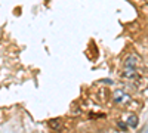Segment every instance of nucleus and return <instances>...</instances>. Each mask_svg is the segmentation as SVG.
<instances>
[{"instance_id":"nucleus-3","label":"nucleus","mask_w":148,"mask_h":133,"mask_svg":"<svg viewBox=\"0 0 148 133\" xmlns=\"http://www.w3.org/2000/svg\"><path fill=\"white\" fill-rule=\"evenodd\" d=\"M49 126H51V129H53V130H61V129H62V123H61V118L51 120V121H49Z\"/></svg>"},{"instance_id":"nucleus-5","label":"nucleus","mask_w":148,"mask_h":133,"mask_svg":"<svg viewBox=\"0 0 148 133\" xmlns=\"http://www.w3.org/2000/svg\"><path fill=\"white\" fill-rule=\"evenodd\" d=\"M123 77L125 78H135V77H138V72H136V70H125L123 71Z\"/></svg>"},{"instance_id":"nucleus-6","label":"nucleus","mask_w":148,"mask_h":133,"mask_svg":"<svg viewBox=\"0 0 148 133\" xmlns=\"http://www.w3.org/2000/svg\"><path fill=\"white\" fill-rule=\"evenodd\" d=\"M119 127H120V129H123V130H126V129L129 127V124H126V123H123V121H119Z\"/></svg>"},{"instance_id":"nucleus-2","label":"nucleus","mask_w":148,"mask_h":133,"mask_svg":"<svg viewBox=\"0 0 148 133\" xmlns=\"http://www.w3.org/2000/svg\"><path fill=\"white\" fill-rule=\"evenodd\" d=\"M113 99H114L116 104H126V102H129L130 96H129L125 90L117 89V90H114V93H113Z\"/></svg>"},{"instance_id":"nucleus-1","label":"nucleus","mask_w":148,"mask_h":133,"mask_svg":"<svg viewBox=\"0 0 148 133\" xmlns=\"http://www.w3.org/2000/svg\"><path fill=\"white\" fill-rule=\"evenodd\" d=\"M139 64V56L136 53H130L125 59V70H136Z\"/></svg>"},{"instance_id":"nucleus-4","label":"nucleus","mask_w":148,"mask_h":133,"mask_svg":"<svg viewBox=\"0 0 148 133\" xmlns=\"http://www.w3.org/2000/svg\"><path fill=\"white\" fill-rule=\"evenodd\" d=\"M126 123L129 124V127H132V129H135L138 126V117L135 115V114H132V115H129L127 117V120H126Z\"/></svg>"}]
</instances>
